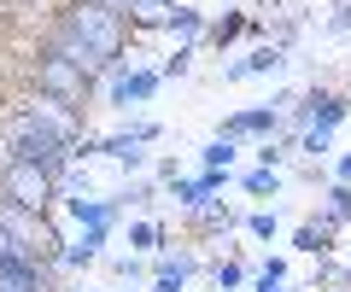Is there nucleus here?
Instances as JSON below:
<instances>
[{
	"instance_id": "nucleus-5",
	"label": "nucleus",
	"mask_w": 351,
	"mask_h": 292,
	"mask_svg": "<svg viewBox=\"0 0 351 292\" xmlns=\"http://www.w3.org/2000/svg\"><path fill=\"white\" fill-rule=\"evenodd\" d=\"M41 94L59 100V105H82V94H88V77L64 59L59 47H47V59H41Z\"/></svg>"
},
{
	"instance_id": "nucleus-13",
	"label": "nucleus",
	"mask_w": 351,
	"mask_h": 292,
	"mask_svg": "<svg viewBox=\"0 0 351 292\" xmlns=\"http://www.w3.org/2000/svg\"><path fill=\"white\" fill-rule=\"evenodd\" d=\"M293 252H304V257H328V252H334V222H328V216L299 222V228H293Z\"/></svg>"
},
{
	"instance_id": "nucleus-25",
	"label": "nucleus",
	"mask_w": 351,
	"mask_h": 292,
	"mask_svg": "<svg viewBox=\"0 0 351 292\" xmlns=\"http://www.w3.org/2000/svg\"><path fill=\"white\" fill-rule=\"evenodd\" d=\"M188 70H193V47H176L170 59L158 64V77H188Z\"/></svg>"
},
{
	"instance_id": "nucleus-28",
	"label": "nucleus",
	"mask_w": 351,
	"mask_h": 292,
	"mask_svg": "<svg viewBox=\"0 0 351 292\" xmlns=\"http://www.w3.org/2000/svg\"><path fill=\"white\" fill-rule=\"evenodd\" d=\"M182 287H188L182 275H152V292H182Z\"/></svg>"
},
{
	"instance_id": "nucleus-14",
	"label": "nucleus",
	"mask_w": 351,
	"mask_h": 292,
	"mask_svg": "<svg viewBox=\"0 0 351 292\" xmlns=\"http://www.w3.org/2000/svg\"><path fill=\"white\" fill-rule=\"evenodd\" d=\"M234 158H240V140H228V135H217V140H205L199 146V170H234Z\"/></svg>"
},
{
	"instance_id": "nucleus-10",
	"label": "nucleus",
	"mask_w": 351,
	"mask_h": 292,
	"mask_svg": "<svg viewBox=\"0 0 351 292\" xmlns=\"http://www.w3.org/2000/svg\"><path fill=\"white\" fill-rule=\"evenodd\" d=\"M147 146L152 140H141L135 129H112V135L100 140V158H112V164H123L129 176H135V170H147Z\"/></svg>"
},
{
	"instance_id": "nucleus-3",
	"label": "nucleus",
	"mask_w": 351,
	"mask_h": 292,
	"mask_svg": "<svg viewBox=\"0 0 351 292\" xmlns=\"http://www.w3.org/2000/svg\"><path fill=\"white\" fill-rule=\"evenodd\" d=\"M346 117H351V94H334V88H311L299 105H287V123L299 129V135H304V129H322V135H334Z\"/></svg>"
},
{
	"instance_id": "nucleus-24",
	"label": "nucleus",
	"mask_w": 351,
	"mask_h": 292,
	"mask_svg": "<svg viewBox=\"0 0 351 292\" xmlns=\"http://www.w3.org/2000/svg\"><path fill=\"white\" fill-rule=\"evenodd\" d=\"M276 228H281L276 211H252L246 216V234H252V240H276Z\"/></svg>"
},
{
	"instance_id": "nucleus-8",
	"label": "nucleus",
	"mask_w": 351,
	"mask_h": 292,
	"mask_svg": "<svg viewBox=\"0 0 351 292\" xmlns=\"http://www.w3.org/2000/svg\"><path fill=\"white\" fill-rule=\"evenodd\" d=\"M64 216H71L76 228H117L123 199H88V193H71V199H64Z\"/></svg>"
},
{
	"instance_id": "nucleus-15",
	"label": "nucleus",
	"mask_w": 351,
	"mask_h": 292,
	"mask_svg": "<svg viewBox=\"0 0 351 292\" xmlns=\"http://www.w3.org/2000/svg\"><path fill=\"white\" fill-rule=\"evenodd\" d=\"M152 275H182V280H193V275H199V257H193V252H158V257H152Z\"/></svg>"
},
{
	"instance_id": "nucleus-19",
	"label": "nucleus",
	"mask_w": 351,
	"mask_h": 292,
	"mask_svg": "<svg viewBox=\"0 0 351 292\" xmlns=\"http://www.w3.org/2000/svg\"><path fill=\"white\" fill-rule=\"evenodd\" d=\"M246 29H252V18H246V12H228V18H217V24L205 29V36H211L217 47H228V41H234V36H246Z\"/></svg>"
},
{
	"instance_id": "nucleus-4",
	"label": "nucleus",
	"mask_w": 351,
	"mask_h": 292,
	"mask_svg": "<svg viewBox=\"0 0 351 292\" xmlns=\"http://www.w3.org/2000/svg\"><path fill=\"white\" fill-rule=\"evenodd\" d=\"M53 193H59V181H53L47 170H36V164H6V193H0L6 204H18V211H47Z\"/></svg>"
},
{
	"instance_id": "nucleus-16",
	"label": "nucleus",
	"mask_w": 351,
	"mask_h": 292,
	"mask_svg": "<svg viewBox=\"0 0 351 292\" xmlns=\"http://www.w3.org/2000/svg\"><path fill=\"white\" fill-rule=\"evenodd\" d=\"M240 187H246L252 193V199H276V193H281V170H246V176H240Z\"/></svg>"
},
{
	"instance_id": "nucleus-21",
	"label": "nucleus",
	"mask_w": 351,
	"mask_h": 292,
	"mask_svg": "<svg viewBox=\"0 0 351 292\" xmlns=\"http://www.w3.org/2000/svg\"><path fill=\"white\" fill-rule=\"evenodd\" d=\"M193 222H199L205 234H217V228H234V211H228V204H199V211H193Z\"/></svg>"
},
{
	"instance_id": "nucleus-22",
	"label": "nucleus",
	"mask_w": 351,
	"mask_h": 292,
	"mask_svg": "<svg viewBox=\"0 0 351 292\" xmlns=\"http://www.w3.org/2000/svg\"><path fill=\"white\" fill-rule=\"evenodd\" d=\"M129 245H135V252H158L164 228H158V222H129Z\"/></svg>"
},
{
	"instance_id": "nucleus-7",
	"label": "nucleus",
	"mask_w": 351,
	"mask_h": 292,
	"mask_svg": "<svg viewBox=\"0 0 351 292\" xmlns=\"http://www.w3.org/2000/svg\"><path fill=\"white\" fill-rule=\"evenodd\" d=\"M276 70H287V53H281L276 41H263V47L240 53L234 64H223V82H246V77H276Z\"/></svg>"
},
{
	"instance_id": "nucleus-18",
	"label": "nucleus",
	"mask_w": 351,
	"mask_h": 292,
	"mask_svg": "<svg viewBox=\"0 0 351 292\" xmlns=\"http://www.w3.org/2000/svg\"><path fill=\"white\" fill-rule=\"evenodd\" d=\"M281 287H287V263H281V257L258 263V275H252V292H281Z\"/></svg>"
},
{
	"instance_id": "nucleus-29",
	"label": "nucleus",
	"mask_w": 351,
	"mask_h": 292,
	"mask_svg": "<svg viewBox=\"0 0 351 292\" xmlns=\"http://www.w3.org/2000/svg\"><path fill=\"white\" fill-rule=\"evenodd\" d=\"M334 181H346V187H351V152H346V158H334Z\"/></svg>"
},
{
	"instance_id": "nucleus-27",
	"label": "nucleus",
	"mask_w": 351,
	"mask_h": 292,
	"mask_svg": "<svg viewBox=\"0 0 351 292\" xmlns=\"http://www.w3.org/2000/svg\"><path fill=\"white\" fill-rule=\"evenodd\" d=\"M117 199H123V211H129V204H152V181H129Z\"/></svg>"
},
{
	"instance_id": "nucleus-17",
	"label": "nucleus",
	"mask_w": 351,
	"mask_h": 292,
	"mask_svg": "<svg viewBox=\"0 0 351 292\" xmlns=\"http://www.w3.org/2000/svg\"><path fill=\"white\" fill-rule=\"evenodd\" d=\"M322 216L328 222H351V187L346 181H334V187L322 193Z\"/></svg>"
},
{
	"instance_id": "nucleus-23",
	"label": "nucleus",
	"mask_w": 351,
	"mask_h": 292,
	"mask_svg": "<svg viewBox=\"0 0 351 292\" xmlns=\"http://www.w3.org/2000/svg\"><path fill=\"white\" fill-rule=\"evenodd\" d=\"M211 287H217V292L246 287V263H211Z\"/></svg>"
},
{
	"instance_id": "nucleus-6",
	"label": "nucleus",
	"mask_w": 351,
	"mask_h": 292,
	"mask_svg": "<svg viewBox=\"0 0 351 292\" xmlns=\"http://www.w3.org/2000/svg\"><path fill=\"white\" fill-rule=\"evenodd\" d=\"M281 123H287V117H281L269 100H263V105H246V111H228L217 135H228V140H246V135H258V140H276V135H281Z\"/></svg>"
},
{
	"instance_id": "nucleus-26",
	"label": "nucleus",
	"mask_w": 351,
	"mask_h": 292,
	"mask_svg": "<svg viewBox=\"0 0 351 292\" xmlns=\"http://www.w3.org/2000/svg\"><path fill=\"white\" fill-rule=\"evenodd\" d=\"M112 275H117V280H141V275H147V263H141L135 252H129V257H112Z\"/></svg>"
},
{
	"instance_id": "nucleus-9",
	"label": "nucleus",
	"mask_w": 351,
	"mask_h": 292,
	"mask_svg": "<svg viewBox=\"0 0 351 292\" xmlns=\"http://www.w3.org/2000/svg\"><path fill=\"white\" fill-rule=\"evenodd\" d=\"M223 170H199V176H176L170 181V199L182 204V211H199V204H211V193H223Z\"/></svg>"
},
{
	"instance_id": "nucleus-2",
	"label": "nucleus",
	"mask_w": 351,
	"mask_h": 292,
	"mask_svg": "<svg viewBox=\"0 0 351 292\" xmlns=\"http://www.w3.org/2000/svg\"><path fill=\"white\" fill-rule=\"evenodd\" d=\"M158 70H152L147 59H117L112 70H106V105L112 111H141V105H152V94H158Z\"/></svg>"
},
{
	"instance_id": "nucleus-12",
	"label": "nucleus",
	"mask_w": 351,
	"mask_h": 292,
	"mask_svg": "<svg viewBox=\"0 0 351 292\" xmlns=\"http://www.w3.org/2000/svg\"><path fill=\"white\" fill-rule=\"evenodd\" d=\"M106 234H112V228H82L76 240H64V245H59V263H64V269H88V263H100Z\"/></svg>"
},
{
	"instance_id": "nucleus-20",
	"label": "nucleus",
	"mask_w": 351,
	"mask_h": 292,
	"mask_svg": "<svg viewBox=\"0 0 351 292\" xmlns=\"http://www.w3.org/2000/svg\"><path fill=\"white\" fill-rule=\"evenodd\" d=\"M293 146H299L311 164H322L328 158V146H334V135H322V129H304V135H293Z\"/></svg>"
},
{
	"instance_id": "nucleus-30",
	"label": "nucleus",
	"mask_w": 351,
	"mask_h": 292,
	"mask_svg": "<svg viewBox=\"0 0 351 292\" xmlns=\"http://www.w3.org/2000/svg\"><path fill=\"white\" fill-rule=\"evenodd\" d=\"M82 292H100V287H82Z\"/></svg>"
},
{
	"instance_id": "nucleus-11",
	"label": "nucleus",
	"mask_w": 351,
	"mask_h": 292,
	"mask_svg": "<svg viewBox=\"0 0 351 292\" xmlns=\"http://www.w3.org/2000/svg\"><path fill=\"white\" fill-rule=\"evenodd\" d=\"M205 12L199 6H176L170 0V12H164V36H176V47H193V41H205Z\"/></svg>"
},
{
	"instance_id": "nucleus-1",
	"label": "nucleus",
	"mask_w": 351,
	"mask_h": 292,
	"mask_svg": "<svg viewBox=\"0 0 351 292\" xmlns=\"http://www.w3.org/2000/svg\"><path fill=\"white\" fill-rule=\"evenodd\" d=\"M123 12H112V6H94V0H76L71 12H64L59 36H53V47L64 53V59L82 70L88 82L106 77L117 59H123Z\"/></svg>"
}]
</instances>
